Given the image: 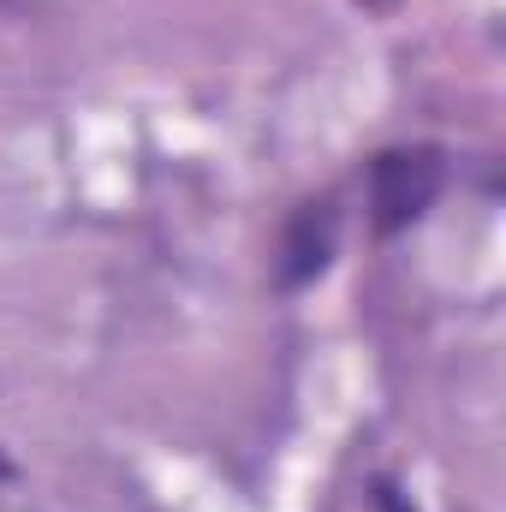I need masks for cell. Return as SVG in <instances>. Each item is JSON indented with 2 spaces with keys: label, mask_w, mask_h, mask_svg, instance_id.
<instances>
[{
  "label": "cell",
  "mask_w": 506,
  "mask_h": 512,
  "mask_svg": "<svg viewBox=\"0 0 506 512\" xmlns=\"http://www.w3.org/2000/svg\"><path fill=\"white\" fill-rule=\"evenodd\" d=\"M447 191V149L441 143H399V149H381L364 167V209H370V227L376 239H393L405 227H417L435 197Z\"/></svg>",
  "instance_id": "obj_1"
},
{
  "label": "cell",
  "mask_w": 506,
  "mask_h": 512,
  "mask_svg": "<svg viewBox=\"0 0 506 512\" xmlns=\"http://www.w3.org/2000/svg\"><path fill=\"white\" fill-rule=\"evenodd\" d=\"M340 251V203L334 197H310L286 215L280 245H274V286L280 292H304L328 274V262Z\"/></svg>",
  "instance_id": "obj_2"
},
{
  "label": "cell",
  "mask_w": 506,
  "mask_h": 512,
  "mask_svg": "<svg viewBox=\"0 0 506 512\" xmlns=\"http://www.w3.org/2000/svg\"><path fill=\"white\" fill-rule=\"evenodd\" d=\"M12 477H18V471H12V459L0 453V483H12Z\"/></svg>",
  "instance_id": "obj_3"
}]
</instances>
